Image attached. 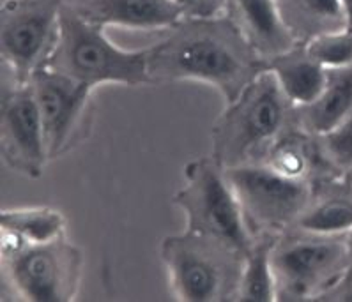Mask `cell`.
I'll return each instance as SVG.
<instances>
[{"mask_svg":"<svg viewBox=\"0 0 352 302\" xmlns=\"http://www.w3.org/2000/svg\"><path fill=\"white\" fill-rule=\"evenodd\" d=\"M184 181L172 202L186 216V230L246 255L257 237L250 230L223 166L212 156L193 159L184 166Z\"/></svg>","mask_w":352,"mask_h":302,"instance_id":"obj_5","label":"cell"},{"mask_svg":"<svg viewBox=\"0 0 352 302\" xmlns=\"http://www.w3.org/2000/svg\"><path fill=\"white\" fill-rule=\"evenodd\" d=\"M307 51L326 69L352 64V30L338 29L317 34L307 41Z\"/></svg>","mask_w":352,"mask_h":302,"instance_id":"obj_21","label":"cell"},{"mask_svg":"<svg viewBox=\"0 0 352 302\" xmlns=\"http://www.w3.org/2000/svg\"><path fill=\"white\" fill-rule=\"evenodd\" d=\"M292 124L296 106L273 73L264 69L212 126V158L223 168L261 163Z\"/></svg>","mask_w":352,"mask_h":302,"instance_id":"obj_2","label":"cell"},{"mask_svg":"<svg viewBox=\"0 0 352 302\" xmlns=\"http://www.w3.org/2000/svg\"><path fill=\"white\" fill-rule=\"evenodd\" d=\"M278 235H258L245 255L237 301H276V277L273 269V248Z\"/></svg>","mask_w":352,"mask_h":302,"instance_id":"obj_17","label":"cell"},{"mask_svg":"<svg viewBox=\"0 0 352 302\" xmlns=\"http://www.w3.org/2000/svg\"><path fill=\"white\" fill-rule=\"evenodd\" d=\"M0 152L11 170L29 178L41 177L50 161L41 113L29 83L2 94Z\"/></svg>","mask_w":352,"mask_h":302,"instance_id":"obj_11","label":"cell"},{"mask_svg":"<svg viewBox=\"0 0 352 302\" xmlns=\"http://www.w3.org/2000/svg\"><path fill=\"white\" fill-rule=\"evenodd\" d=\"M186 16H218L225 13V0H175Z\"/></svg>","mask_w":352,"mask_h":302,"instance_id":"obj_22","label":"cell"},{"mask_svg":"<svg viewBox=\"0 0 352 302\" xmlns=\"http://www.w3.org/2000/svg\"><path fill=\"white\" fill-rule=\"evenodd\" d=\"M29 85L41 113L48 156L60 158L87 137L94 89L46 66L30 76Z\"/></svg>","mask_w":352,"mask_h":302,"instance_id":"obj_10","label":"cell"},{"mask_svg":"<svg viewBox=\"0 0 352 302\" xmlns=\"http://www.w3.org/2000/svg\"><path fill=\"white\" fill-rule=\"evenodd\" d=\"M352 117V64L327 69L322 95L314 104L296 108V126L314 137H326Z\"/></svg>","mask_w":352,"mask_h":302,"instance_id":"obj_14","label":"cell"},{"mask_svg":"<svg viewBox=\"0 0 352 302\" xmlns=\"http://www.w3.org/2000/svg\"><path fill=\"white\" fill-rule=\"evenodd\" d=\"M2 253L21 246L45 244L66 235V218L52 207H20L0 212Z\"/></svg>","mask_w":352,"mask_h":302,"instance_id":"obj_16","label":"cell"},{"mask_svg":"<svg viewBox=\"0 0 352 302\" xmlns=\"http://www.w3.org/2000/svg\"><path fill=\"white\" fill-rule=\"evenodd\" d=\"M278 4L294 38L301 30L310 39L317 34L345 29L340 0H278Z\"/></svg>","mask_w":352,"mask_h":302,"instance_id":"obj_19","label":"cell"},{"mask_svg":"<svg viewBox=\"0 0 352 302\" xmlns=\"http://www.w3.org/2000/svg\"><path fill=\"white\" fill-rule=\"evenodd\" d=\"M63 0H4L0 20L2 60L16 85L46 64L57 39Z\"/></svg>","mask_w":352,"mask_h":302,"instance_id":"obj_9","label":"cell"},{"mask_svg":"<svg viewBox=\"0 0 352 302\" xmlns=\"http://www.w3.org/2000/svg\"><path fill=\"white\" fill-rule=\"evenodd\" d=\"M349 246L344 235H315L294 230L276 239L273 269L276 301L322 299L333 283L344 276Z\"/></svg>","mask_w":352,"mask_h":302,"instance_id":"obj_6","label":"cell"},{"mask_svg":"<svg viewBox=\"0 0 352 302\" xmlns=\"http://www.w3.org/2000/svg\"><path fill=\"white\" fill-rule=\"evenodd\" d=\"M253 235H278L294 228L310 205V181H294L271 170L264 163L225 168Z\"/></svg>","mask_w":352,"mask_h":302,"instance_id":"obj_7","label":"cell"},{"mask_svg":"<svg viewBox=\"0 0 352 302\" xmlns=\"http://www.w3.org/2000/svg\"><path fill=\"white\" fill-rule=\"evenodd\" d=\"M225 14L264 60L296 46L278 0H225Z\"/></svg>","mask_w":352,"mask_h":302,"instance_id":"obj_13","label":"cell"},{"mask_svg":"<svg viewBox=\"0 0 352 302\" xmlns=\"http://www.w3.org/2000/svg\"><path fill=\"white\" fill-rule=\"evenodd\" d=\"M294 230L315 235H345L352 232V196L345 193H327L311 198Z\"/></svg>","mask_w":352,"mask_h":302,"instance_id":"obj_18","label":"cell"},{"mask_svg":"<svg viewBox=\"0 0 352 302\" xmlns=\"http://www.w3.org/2000/svg\"><path fill=\"white\" fill-rule=\"evenodd\" d=\"M149 48L122 50L107 38L103 27L80 16L64 2L57 39L45 66L96 89L104 83L137 87L153 83L147 69Z\"/></svg>","mask_w":352,"mask_h":302,"instance_id":"obj_3","label":"cell"},{"mask_svg":"<svg viewBox=\"0 0 352 302\" xmlns=\"http://www.w3.org/2000/svg\"><path fill=\"white\" fill-rule=\"evenodd\" d=\"M162 260L175 301H237L245 255L220 240L184 230L162 242Z\"/></svg>","mask_w":352,"mask_h":302,"instance_id":"obj_4","label":"cell"},{"mask_svg":"<svg viewBox=\"0 0 352 302\" xmlns=\"http://www.w3.org/2000/svg\"><path fill=\"white\" fill-rule=\"evenodd\" d=\"M6 272L23 301L67 302L76 297L83 255L66 235L2 253Z\"/></svg>","mask_w":352,"mask_h":302,"instance_id":"obj_8","label":"cell"},{"mask_svg":"<svg viewBox=\"0 0 352 302\" xmlns=\"http://www.w3.org/2000/svg\"><path fill=\"white\" fill-rule=\"evenodd\" d=\"M80 16L100 27L135 30L172 29L183 20V8L175 0H73Z\"/></svg>","mask_w":352,"mask_h":302,"instance_id":"obj_12","label":"cell"},{"mask_svg":"<svg viewBox=\"0 0 352 302\" xmlns=\"http://www.w3.org/2000/svg\"><path fill=\"white\" fill-rule=\"evenodd\" d=\"M267 69L296 108L314 104L326 89L327 69L308 54L305 45H296L274 55L267 60Z\"/></svg>","mask_w":352,"mask_h":302,"instance_id":"obj_15","label":"cell"},{"mask_svg":"<svg viewBox=\"0 0 352 302\" xmlns=\"http://www.w3.org/2000/svg\"><path fill=\"white\" fill-rule=\"evenodd\" d=\"M261 163L271 170L294 181H310L315 166L314 145L308 140V132L285 131L270 147Z\"/></svg>","mask_w":352,"mask_h":302,"instance_id":"obj_20","label":"cell"},{"mask_svg":"<svg viewBox=\"0 0 352 302\" xmlns=\"http://www.w3.org/2000/svg\"><path fill=\"white\" fill-rule=\"evenodd\" d=\"M172 32L149 46L151 82H204L232 103L267 69V60L253 50L245 34L227 14L184 16Z\"/></svg>","mask_w":352,"mask_h":302,"instance_id":"obj_1","label":"cell"},{"mask_svg":"<svg viewBox=\"0 0 352 302\" xmlns=\"http://www.w3.org/2000/svg\"><path fill=\"white\" fill-rule=\"evenodd\" d=\"M340 9H342L344 27L347 30H352V0H340Z\"/></svg>","mask_w":352,"mask_h":302,"instance_id":"obj_23","label":"cell"}]
</instances>
